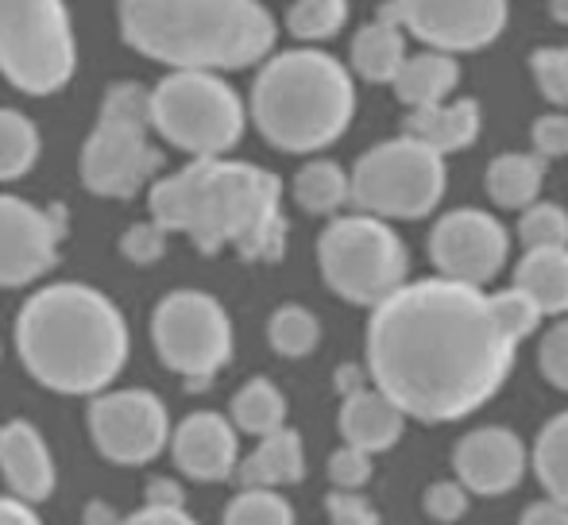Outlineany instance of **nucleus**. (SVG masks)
I'll return each mask as SVG.
<instances>
[{
  "label": "nucleus",
  "instance_id": "obj_16",
  "mask_svg": "<svg viewBox=\"0 0 568 525\" xmlns=\"http://www.w3.org/2000/svg\"><path fill=\"white\" fill-rule=\"evenodd\" d=\"M526 464H530V456L523 449V436L503 425L471 429L453 449L456 480L464 483L468 495L484 498H499L507 491H515L526 475Z\"/></svg>",
  "mask_w": 568,
  "mask_h": 525
},
{
  "label": "nucleus",
  "instance_id": "obj_28",
  "mask_svg": "<svg viewBox=\"0 0 568 525\" xmlns=\"http://www.w3.org/2000/svg\"><path fill=\"white\" fill-rule=\"evenodd\" d=\"M291 194L306 213L329 217L348 202V171L341 163H333V158H314V163H306L294 174Z\"/></svg>",
  "mask_w": 568,
  "mask_h": 525
},
{
  "label": "nucleus",
  "instance_id": "obj_1",
  "mask_svg": "<svg viewBox=\"0 0 568 525\" xmlns=\"http://www.w3.org/2000/svg\"><path fill=\"white\" fill-rule=\"evenodd\" d=\"M484 286L406 278L367 321V375L406 418L449 425L484 410L515 371Z\"/></svg>",
  "mask_w": 568,
  "mask_h": 525
},
{
  "label": "nucleus",
  "instance_id": "obj_11",
  "mask_svg": "<svg viewBox=\"0 0 568 525\" xmlns=\"http://www.w3.org/2000/svg\"><path fill=\"white\" fill-rule=\"evenodd\" d=\"M151 337L166 368L194 387H205L232 360V321L225 306L202 290H174L159 301Z\"/></svg>",
  "mask_w": 568,
  "mask_h": 525
},
{
  "label": "nucleus",
  "instance_id": "obj_7",
  "mask_svg": "<svg viewBox=\"0 0 568 525\" xmlns=\"http://www.w3.org/2000/svg\"><path fill=\"white\" fill-rule=\"evenodd\" d=\"M317 267L333 294L352 306L375 309L410 275V251L403 236L372 213H352L325 225L317 236Z\"/></svg>",
  "mask_w": 568,
  "mask_h": 525
},
{
  "label": "nucleus",
  "instance_id": "obj_13",
  "mask_svg": "<svg viewBox=\"0 0 568 525\" xmlns=\"http://www.w3.org/2000/svg\"><path fill=\"white\" fill-rule=\"evenodd\" d=\"M403 31L445 54L491 47L507 28V0H395Z\"/></svg>",
  "mask_w": 568,
  "mask_h": 525
},
{
  "label": "nucleus",
  "instance_id": "obj_20",
  "mask_svg": "<svg viewBox=\"0 0 568 525\" xmlns=\"http://www.w3.org/2000/svg\"><path fill=\"white\" fill-rule=\"evenodd\" d=\"M406 413L398 410L383 391L359 387L356 394H344L341 402V436L344 444H356L364 452H387L403 441Z\"/></svg>",
  "mask_w": 568,
  "mask_h": 525
},
{
  "label": "nucleus",
  "instance_id": "obj_8",
  "mask_svg": "<svg viewBox=\"0 0 568 525\" xmlns=\"http://www.w3.org/2000/svg\"><path fill=\"white\" fill-rule=\"evenodd\" d=\"M445 158L410 135H395L356 158L348 174V202L379 220H422L445 197Z\"/></svg>",
  "mask_w": 568,
  "mask_h": 525
},
{
  "label": "nucleus",
  "instance_id": "obj_29",
  "mask_svg": "<svg viewBox=\"0 0 568 525\" xmlns=\"http://www.w3.org/2000/svg\"><path fill=\"white\" fill-rule=\"evenodd\" d=\"M267 340L278 356L302 360L322 344V321L306 306H278L267 321Z\"/></svg>",
  "mask_w": 568,
  "mask_h": 525
},
{
  "label": "nucleus",
  "instance_id": "obj_39",
  "mask_svg": "<svg viewBox=\"0 0 568 525\" xmlns=\"http://www.w3.org/2000/svg\"><path fill=\"white\" fill-rule=\"evenodd\" d=\"M325 514L333 525H383L375 506L359 491H329L325 495Z\"/></svg>",
  "mask_w": 568,
  "mask_h": 525
},
{
  "label": "nucleus",
  "instance_id": "obj_6",
  "mask_svg": "<svg viewBox=\"0 0 568 525\" xmlns=\"http://www.w3.org/2000/svg\"><path fill=\"white\" fill-rule=\"evenodd\" d=\"M151 128L194 158H221L247 124L244 101L213 70H174L148 93Z\"/></svg>",
  "mask_w": 568,
  "mask_h": 525
},
{
  "label": "nucleus",
  "instance_id": "obj_37",
  "mask_svg": "<svg viewBox=\"0 0 568 525\" xmlns=\"http://www.w3.org/2000/svg\"><path fill=\"white\" fill-rule=\"evenodd\" d=\"M468 506H471V495L464 491L460 480H437V483H429L426 495H422V511L442 525L460 522L464 514H468Z\"/></svg>",
  "mask_w": 568,
  "mask_h": 525
},
{
  "label": "nucleus",
  "instance_id": "obj_10",
  "mask_svg": "<svg viewBox=\"0 0 568 525\" xmlns=\"http://www.w3.org/2000/svg\"><path fill=\"white\" fill-rule=\"evenodd\" d=\"M74 62V28L62 0H0V70L16 90H62Z\"/></svg>",
  "mask_w": 568,
  "mask_h": 525
},
{
  "label": "nucleus",
  "instance_id": "obj_21",
  "mask_svg": "<svg viewBox=\"0 0 568 525\" xmlns=\"http://www.w3.org/2000/svg\"><path fill=\"white\" fill-rule=\"evenodd\" d=\"M236 475L244 487H263V491H278L302 483L306 475V444H302L298 429H275V433L260 436L255 452L247 460L236 464Z\"/></svg>",
  "mask_w": 568,
  "mask_h": 525
},
{
  "label": "nucleus",
  "instance_id": "obj_32",
  "mask_svg": "<svg viewBox=\"0 0 568 525\" xmlns=\"http://www.w3.org/2000/svg\"><path fill=\"white\" fill-rule=\"evenodd\" d=\"M487 306H491V317L499 325V332L510 340V344H523L538 332L541 325V309L526 298L518 286H507V290H495L487 294Z\"/></svg>",
  "mask_w": 568,
  "mask_h": 525
},
{
  "label": "nucleus",
  "instance_id": "obj_17",
  "mask_svg": "<svg viewBox=\"0 0 568 525\" xmlns=\"http://www.w3.org/2000/svg\"><path fill=\"white\" fill-rule=\"evenodd\" d=\"M174 464L182 475L197 483H221L236 472L240 464V441L236 425L221 413H190L171 436Z\"/></svg>",
  "mask_w": 568,
  "mask_h": 525
},
{
  "label": "nucleus",
  "instance_id": "obj_9",
  "mask_svg": "<svg viewBox=\"0 0 568 525\" xmlns=\"http://www.w3.org/2000/svg\"><path fill=\"white\" fill-rule=\"evenodd\" d=\"M151 109L148 90L120 82L105 93V109L82 147V182L101 197H132L151 182L163 155L148 140Z\"/></svg>",
  "mask_w": 568,
  "mask_h": 525
},
{
  "label": "nucleus",
  "instance_id": "obj_30",
  "mask_svg": "<svg viewBox=\"0 0 568 525\" xmlns=\"http://www.w3.org/2000/svg\"><path fill=\"white\" fill-rule=\"evenodd\" d=\"M39 158V132L16 109H0V182L23 178Z\"/></svg>",
  "mask_w": 568,
  "mask_h": 525
},
{
  "label": "nucleus",
  "instance_id": "obj_3",
  "mask_svg": "<svg viewBox=\"0 0 568 525\" xmlns=\"http://www.w3.org/2000/svg\"><path fill=\"white\" fill-rule=\"evenodd\" d=\"M16 348L31 375L62 394H98L128 363V325L101 290L59 282L23 301Z\"/></svg>",
  "mask_w": 568,
  "mask_h": 525
},
{
  "label": "nucleus",
  "instance_id": "obj_43",
  "mask_svg": "<svg viewBox=\"0 0 568 525\" xmlns=\"http://www.w3.org/2000/svg\"><path fill=\"white\" fill-rule=\"evenodd\" d=\"M518 525H568V506L557 498H541V503L526 506Z\"/></svg>",
  "mask_w": 568,
  "mask_h": 525
},
{
  "label": "nucleus",
  "instance_id": "obj_5",
  "mask_svg": "<svg viewBox=\"0 0 568 525\" xmlns=\"http://www.w3.org/2000/svg\"><path fill=\"white\" fill-rule=\"evenodd\" d=\"M356 116V82L344 62L317 47L283 51L255 74L252 121L263 140L291 155L337 143Z\"/></svg>",
  "mask_w": 568,
  "mask_h": 525
},
{
  "label": "nucleus",
  "instance_id": "obj_18",
  "mask_svg": "<svg viewBox=\"0 0 568 525\" xmlns=\"http://www.w3.org/2000/svg\"><path fill=\"white\" fill-rule=\"evenodd\" d=\"M0 475L20 503H43L54 491V460L28 421H8L0 429Z\"/></svg>",
  "mask_w": 568,
  "mask_h": 525
},
{
  "label": "nucleus",
  "instance_id": "obj_33",
  "mask_svg": "<svg viewBox=\"0 0 568 525\" xmlns=\"http://www.w3.org/2000/svg\"><path fill=\"white\" fill-rule=\"evenodd\" d=\"M225 525H294V506L278 491L244 487L229 503Z\"/></svg>",
  "mask_w": 568,
  "mask_h": 525
},
{
  "label": "nucleus",
  "instance_id": "obj_27",
  "mask_svg": "<svg viewBox=\"0 0 568 525\" xmlns=\"http://www.w3.org/2000/svg\"><path fill=\"white\" fill-rule=\"evenodd\" d=\"M530 464L546 498H557V503L568 506V410H561L538 429Z\"/></svg>",
  "mask_w": 568,
  "mask_h": 525
},
{
  "label": "nucleus",
  "instance_id": "obj_12",
  "mask_svg": "<svg viewBox=\"0 0 568 525\" xmlns=\"http://www.w3.org/2000/svg\"><path fill=\"white\" fill-rule=\"evenodd\" d=\"M510 256V233L499 217L484 209H453L437 217L429 233V259L437 275L464 286H487L499 278Z\"/></svg>",
  "mask_w": 568,
  "mask_h": 525
},
{
  "label": "nucleus",
  "instance_id": "obj_25",
  "mask_svg": "<svg viewBox=\"0 0 568 525\" xmlns=\"http://www.w3.org/2000/svg\"><path fill=\"white\" fill-rule=\"evenodd\" d=\"M403 59H406V31L398 23L372 20L367 28H359L352 35L348 62H352V74L364 78V82L390 85V78L398 74Z\"/></svg>",
  "mask_w": 568,
  "mask_h": 525
},
{
  "label": "nucleus",
  "instance_id": "obj_14",
  "mask_svg": "<svg viewBox=\"0 0 568 525\" xmlns=\"http://www.w3.org/2000/svg\"><path fill=\"white\" fill-rule=\"evenodd\" d=\"M90 433L113 464H148L171 441V421L151 391H109L93 398Z\"/></svg>",
  "mask_w": 568,
  "mask_h": 525
},
{
  "label": "nucleus",
  "instance_id": "obj_35",
  "mask_svg": "<svg viewBox=\"0 0 568 525\" xmlns=\"http://www.w3.org/2000/svg\"><path fill=\"white\" fill-rule=\"evenodd\" d=\"M534 85L557 109H568V47H538L530 54Z\"/></svg>",
  "mask_w": 568,
  "mask_h": 525
},
{
  "label": "nucleus",
  "instance_id": "obj_40",
  "mask_svg": "<svg viewBox=\"0 0 568 525\" xmlns=\"http://www.w3.org/2000/svg\"><path fill=\"white\" fill-rule=\"evenodd\" d=\"M534 155L541 158H565L568 155V113H546L530 124Z\"/></svg>",
  "mask_w": 568,
  "mask_h": 525
},
{
  "label": "nucleus",
  "instance_id": "obj_31",
  "mask_svg": "<svg viewBox=\"0 0 568 525\" xmlns=\"http://www.w3.org/2000/svg\"><path fill=\"white\" fill-rule=\"evenodd\" d=\"M348 20V0H294L286 12V31L302 43L333 39Z\"/></svg>",
  "mask_w": 568,
  "mask_h": 525
},
{
  "label": "nucleus",
  "instance_id": "obj_42",
  "mask_svg": "<svg viewBox=\"0 0 568 525\" xmlns=\"http://www.w3.org/2000/svg\"><path fill=\"white\" fill-rule=\"evenodd\" d=\"M124 525H197V522L179 503H151L140 514H132Z\"/></svg>",
  "mask_w": 568,
  "mask_h": 525
},
{
  "label": "nucleus",
  "instance_id": "obj_22",
  "mask_svg": "<svg viewBox=\"0 0 568 525\" xmlns=\"http://www.w3.org/2000/svg\"><path fill=\"white\" fill-rule=\"evenodd\" d=\"M456 85H460V62H456V54L429 51V47L418 54H406L398 74L390 78V90H395V97L406 109H426L437 105V101H449Z\"/></svg>",
  "mask_w": 568,
  "mask_h": 525
},
{
  "label": "nucleus",
  "instance_id": "obj_41",
  "mask_svg": "<svg viewBox=\"0 0 568 525\" xmlns=\"http://www.w3.org/2000/svg\"><path fill=\"white\" fill-rule=\"evenodd\" d=\"M163 244H166V228H159L155 220L151 225H135L132 233L124 236V256L128 259H135V262H151V259H159L163 256Z\"/></svg>",
  "mask_w": 568,
  "mask_h": 525
},
{
  "label": "nucleus",
  "instance_id": "obj_38",
  "mask_svg": "<svg viewBox=\"0 0 568 525\" xmlns=\"http://www.w3.org/2000/svg\"><path fill=\"white\" fill-rule=\"evenodd\" d=\"M372 472V452L356 449V444H341L329 456V480L337 491H364Z\"/></svg>",
  "mask_w": 568,
  "mask_h": 525
},
{
  "label": "nucleus",
  "instance_id": "obj_44",
  "mask_svg": "<svg viewBox=\"0 0 568 525\" xmlns=\"http://www.w3.org/2000/svg\"><path fill=\"white\" fill-rule=\"evenodd\" d=\"M0 525H43L36 518V511H31L28 503H20V498H0Z\"/></svg>",
  "mask_w": 568,
  "mask_h": 525
},
{
  "label": "nucleus",
  "instance_id": "obj_2",
  "mask_svg": "<svg viewBox=\"0 0 568 525\" xmlns=\"http://www.w3.org/2000/svg\"><path fill=\"white\" fill-rule=\"evenodd\" d=\"M151 217L166 233H186L205 256L232 248L240 259L275 262L286 251L283 182L252 163L197 158L151 186Z\"/></svg>",
  "mask_w": 568,
  "mask_h": 525
},
{
  "label": "nucleus",
  "instance_id": "obj_24",
  "mask_svg": "<svg viewBox=\"0 0 568 525\" xmlns=\"http://www.w3.org/2000/svg\"><path fill=\"white\" fill-rule=\"evenodd\" d=\"M541 317H565L568 313V248H534L518 259L515 282Z\"/></svg>",
  "mask_w": 568,
  "mask_h": 525
},
{
  "label": "nucleus",
  "instance_id": "obj_15",
  "mask_svg": "<svg viewBox=\"0 0 568 525\" xmlns=\"http://www.w3.org/2000/svg\"><path fill=\"white\" fill-rule=\"evenodd\" d=\"M62 236H67L62 209H36L31 202L0 194V286L43 278L59 259Z\"/></svg>",
  "mask_w": 568,
  "mask_h": 525
},
{
  "label": "nucleus",
  "instance_id": "obj_26",
  "mask_svg": "<svg viewBox=\"0 0 568 525\" xmlns=\"http://www.w3.org/2000/svg\"><path fill=\"white\" fill-rule=\"evenodd\" d=\"M232 425L240 433L267 436L286 425V398L271 379H247L236 394H232Z\"/></svg>",
  "mask_w": 568,
  "mask_h": 525
},
{
  "label": "nucleus",
  "instance_id": "obj_34",
  "mask_svg": "<svg viewBox=\"0 0 568 525\" xmlns=\"http://www.w3.org/2000/svg\"><path fill=\"white\" fill-rule=\"evenodd\" d=\"M518 240L534 248H568V213L557 202H534L518 217Z\"/></svg>",
  "mask_w": 568,
  "mask_h": 525
},
{
  "label": "nucleus",
  "instance_id": "obj_23",
  "mask_svg": "<svg viewBox=\"0 0 568 525\" xmlns=\"http://www.w3.org/2000/svg\"><path fill=\"white\" fill-rule=\"evenodd\" d=\"M549 158L534 155V151H503L487 163L484 186L499 209H518L538 202L541 186H546Z\"/></svg>",
  "mask_w": 568,
  "mask_h": 525
},
{
  "label": "nucleus",
  "instance_id": "obj_45",
  "mask_svg": "<svg viewBox=\"0 0 568 525\" xmlns=\"http://www.w3.org/2000/svg\"><path fill=\"white\" fill-rule=\"evenodd\" d=\"M364 368H359V363H344V368L337 371V391L341 394H356L359 391V387H367L364 383Z\"/></svg>",
  "mask_w": 568,
  "mask_h": 525
},
{
  "label": "nucleus",
  "instance_id": "obj_36",
  "mask_svg": "<svg viewBox=\"0 0 568 525\" xmlns=\"http://www.w3.org/2000/svg\"><path fill=\"white\" fill-rule=\"evenodd\" d=\"M538 371L549 387L568 394V313L557 317L538 344Z\"/></svg>",
  "mask_w": 568,
  "mask_h": 525
},
{
  "label": "nucleus",
  "instance_id": "obj_46",
  "mask_svg": "<svg viewBox=\"0 0 568 525\" xmlns=\"http://www.w3.org/2000/svg\"><path fill=\"white\" fill-rule=\"evenodd\" d=\"M549 16L557 23H568V0H549Z\"/></svg>",
  "mask_w": 568,
  "mask_h": 525
},
{
  "label": "nucleus",
  "instance_id": "obj_19",
  "mask_svg": "<svg viewBox=\"0 0 568 525\" xmlns=\"http://www.w3.org/2000/svg\"><path fill=\"white\" fill-rule=\"evenodd\" d=\"M484 132V113H479L476 97H456V101H437L426 109H410L403 124V135L426 143L437 155H456V151H468L471 143Z\"/></svg>",
  "mask_w": 568,
  "mask_h": 525
},
{
  "label": "nucleus",
  "instance_id": "obj_4",
  "mask_svg": "<svg viewBox=\"0 0 568 525\" xmlns=\"http://www.w3.org/2000/svg\"><path fill=\"white\" fill-rule=\"evenodd\" d=\"M120 31L140 54L174 70H244L275 47L260 0H120Z\"/></svg>",
  "mask_w": 568,
  "mask_h": 525
}]
</instances>
